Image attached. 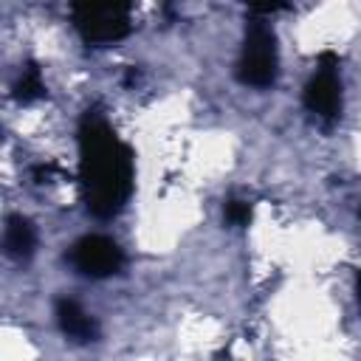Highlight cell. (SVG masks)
<instances>
[{
    "instance_id": "5",
    "label": "cell",
    "mask_w": 361,
    "mask_h": 361,
    "mask_svg": "<svg viewBox=\"0 0 361 361\" xmlns=\"http://www.w3.org/2000/svg\"><path fill=\"white\" fill-rule=\"evenodd\" d=\"M68 262L76 268V274H82L87 279H104V276H113L121 271L124 251L118 248L116 240H110L104 234H85L71 245Z\"/></svg>"
},
{
    "instance_id": "1",
    "label": "cell",
    "mask_w": 361,
    "mask_h": 361,
    "mask_svg": "<svg viewBox=\"0 0 361 361\" xmlns=\"http://www.w3.org/2000/svg\"><path fill=\"white\" fill-rule=\"evenodd\" d=\"M79 141V183L85 206L93 217L107 220L124 209L135 183V155L116 135L107 118L85 110L76 130Z\"/></svg>"
},
{
    "instance_id": "8",
    "label": "cell",
    "mask_w": 361,
    "mask_h": 361,
    "mask_svg": "<svg viewBox=\"0 0 361 361\" xmlns=\"http://www.w3.org/2000/svg\"><path fill=\"white\" fill-rule=\"evenodd\" d=\"M39 96H45L42 73H39V68H37L34 62H25L23 71H20V76H17V82H14V99H20V102H34V99H39Z\"/></svg>"
},
{
    "instance_id": "9",
    "label": "cell",
    "mask_w": 361,
    "mask_h": 361,
    "mask_svg": "<svg viewBox=\"0 0 361 361\" xmlns=\"http://www.w3.org/2000/svg\"><path fill=\"white\" fill-rule=\"evenodd\" d=\"M223 217H226L228 226H248V223H251V206H248L245 200L231 197V200H226V206H223Z\"/></svg>"
},
{
    "instance_id": "10",
    "label": "cell",
    "mask_w": 361,
    "mask_h": 361,
    "mask_svg": "<svg viewBox=\"0 0 361 361\" xmlns=\"http://www.w3.org/2000/svg\"><path fill=\"white\" fill-rule=\"evenodd\" d=\"M355 290H358V302H361V271H358V282H355Z\"/></svg>"
},
{
    "instance_id": "2",
    "label": "cell",
    "mask_w": 361,
    "mask_h": 361,
    "mask_svg": "<svg viewBox=\"0 0 361 361\" xmlns=\"http://www.w3.org/2000/svg\"><path fill=\"white\" fill-rule=\"evenodd\" d=\"M276 34L265 20L251 14L237 56V79L245 87H271L276 82Z\"/></svg>"
},
{
    "instance_id": "6",
    "label": "cell",
    "mask_w": 361,
    "mask_h": 361,
    "mask_svg": "<svg viewBox=\"0 0 361 361\" xmlns=\"http://www.w3.org/2000/svg\"><path fill=\"white\" fill-rule=\"evenodd\" d=\"M54 316H56L59 330H62L71 341L87 344V341H96V338H99V324H96V319H93L76 299L59 296L56 305H54Z\"/></svg>"
},
{
    "instance_id": "4",
    "label": "cell",
    "mask_w": 361,
    "mask_h": 361,
    "mask_svg": "<svg viewBox=\"0 0 361 361\" xmlns=\"http://www.w3.org/2000/svg\"><path fill=\"white\" fill-rule=\"evenodd\" d=\"M305 107L322 118L324 124H333L341 116V79H338V56L333 51H322L313 76L305 85Z\"/></svg>"
},
{
    "instance_id": "7",
    "label": "cell",
    "mask_w": 361,
    "mask_h": 361,
    "mask_svg": "<svg viewBox=\"0 0 361 361\" xmlns=\"http://www.w3.org/2000/svg\"><path fill=\"white\" fill-rule=\"evenodd\" d=\"M34 245H37V231L31 226L28 217L23 214H11L6 220V228H3V248L11 259L23 262L34 254Z\"/></svg>"
},
{
    "instance_id": "3",
    "label": "cell",
    "mask_w": 361,
    "mask_h": 361,
    "mask_svg": "<svg viewBox=\"0 0 361 361\" xmlns=\"http://www.w3.org/2000/svg\"><path fill=\"white\" fill-rule=\"evenodd\" d=\"M71 23L79 31V37L87 45H113L124 39L133 28L130 20V3H73L71 6Z\"/></svg>"
}]
</instances>
